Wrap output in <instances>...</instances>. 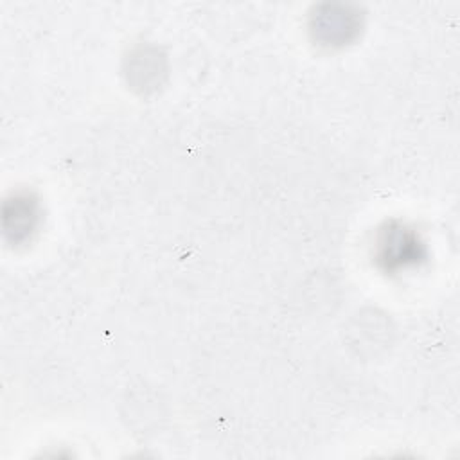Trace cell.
Masks as SVG:
<instances>
[{
  "label": "cell",
  "instance_id": "cell-2",
  "mask_svg": "<svg viewBox=\"0 0 460 460\" xmlns=\"http://www.w3.org/2000/svg\"><path fill=\"white\" fill-rule=\"evenodd\" d=\"M14 235H27L36 223V203L29 198H14Z\"/></svg>",
  "mask_w": 460,
  "mask_h": 460
},
{
  "label": "cell",
  "instance_id": "cell-1",
  "mask_svg": "<svg viewBox=\"0 0 460 460\" xmlns=\"http://www.w3.org/2000/svg\"><path fill=\"white\" fill-rule=\"evenodd\" d=\"M377 261L386 270L404 268L424 257V246L417 234L402 225H390L377 241Z\"/></svg>",
  "mask_w": 460,
  "mask_h": 460
}]
</instances>
